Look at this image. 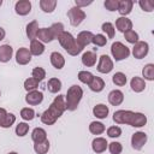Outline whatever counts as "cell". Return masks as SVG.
I'll return each instance as SVG.
<instances>
[{"label": "cell", "instance_id": "cell-1", "mask_svg": "<svg viewBox=\"0 0 154 154\" xmlns=\"http://www.w3.org/2000/svg\"><path fill=\"white\" fill-rule=\"evenodd\" d=\"M66 103H65V96L58 95L54 97L51 106L41 114V122L46 125H53L65 112Z\"/></svg>", "mask_w": 154, "mask_h": 154}, {"label": "cell", "instance_id": "cell-2", "mask_svg": "<svg viewBox=\"0 0 154 154\" xmlns=\"http://www.w3.org/2000/svg\"><path fill=\"white\" fill-rule=\"evenodd\" d=\"M113 120L117 124H128L134 128H142L147 124V117L140 112L118 109L113 113Z\"/></svg>", "mask_w": 154, "mask_h": 154}, {"label": "cell", "instance_id": "cell-3", "mask_svg": "<svg viewBox=\"0 0 154 154\" xmlns=\"http://www.w3.org/2000/svg\"><path fill=\"white\" fill-rule=\"evenodd\" d=\"M83 96V89L77 85L73 84L67 89V93L65 95V103H66V109L69 111H75L78 107L79 101L82 100Z\"/></svg>", "mask_w": 154, "mask_h": 154}, {"label": "cell", "instance_id": "cell-4", "mask_svg": "<svg viewBox=\"0 0 154 154\" xmlns=\"http://www.w3.org/2000/svg\"><path fill=\"white\" fill-rule=\"evenodd\" d=\"M58 41H59L60 46H61L70 55H73V57H75V55L79 54V53L83 51V48L79 47V46L76 43L75 37H73L69 31H64V32L59 36Z\"/></svg>", "mask_w": 154, "mask_h": 154}, {"label": "cell", "instance_id": "cell-5", "mask_svg": "<svg viewBox=\"0 0 154 154\" xmlns=\"http://www.w3.org/2000/svg\"><path fill=\"white\" fill-rule=\"evenodd\" d=\"M111 53H112V57L114 58L116 61H120V60H124V59L129 58L130 49L124 43L117 41V42H113L112 43V46H111Z\"/></svg>", "mask_w": 154, "mask_h": 154}, {"label": "cell", "instance_id": "cell-6", "mask_svg": "<svg viewBox=\"0 0 154 154\" xmlns=\"http://www.w3.org/2000/svg\"><path fill=\"white\" fill-rule=\"evenodd\" d=\"M67 17H69L70 24H71L72 26H78V25L85 19L87 14H85V12H84L82 8L75 6V7H71V8L67 11Z\"/></svg>", "mask_w": 154, "mask_h": 154}, {"label": "cell", "instance_id": "cell-7", "mask_svg": "<svg viewBox=\"0 0 154 154\" xmlns=\"http://www.w3.org/2000/svg\"><path fill=\"white\" fill-rule=\"evenodd\" d=\"M96 69H97V71L100 73H109L113 70V61H112V59L108 55L102 54L99 58V63H97Z\"/></svg>", "mask_w": 154, "mask_h": 154}, {"label": "cell", "instance_id": "cell-8", "mask_svg": "<svg viewBox=\"0 0 154 154\" xmlns=\"http://www.w3.org/2000/svg\"><path fill=\"white\" fill-rule=\"evenodd\" d=\"M149 52V46L146 41H138L134 45L132 48V55L136 59H143Z\"/></svg>", "mask_w": 154, "mask_h": 154}, {"label": "cell", "instance_id": "cell-9", "mask_svg": "<svg viewBox=\"0 0 154 154\" xmlns=\"http://www.w3.org/2000/svg\"><path fill=\"white\" fill-rule=\"evenodd\" d=\"M147 140H148L147 134H144L143 131H137L131 136V146H132L134 149L140 150V149L143 148V146L146 144Z\"/></svg>", "mask_w": 154, "mask_h": 154}, {"label": "cell", "instance_id": "cell-10", "mask_svg": "<svg viewBox=\"0 0 154 154\" xmlns=\"http://www.w3.org/2000/svg\"><path fill=\"white\" fill-rule=\"evenodd\" d=\"M16 61L19 65L29 64L31 61V53H30V51L28 48H25V47L19 48L17 51V53H16Z\"/></svg>", "mask_w": 154, "mask_h": 154}, {"label": "cell", "instance_id": "cell-11", "mask_svg": "<svg viewBox=\"0 0 154 154\" xmlns=\"http://www.w3.org/2000/svg\"><path fill=\"white\" fill-rule=\"evenodd\" d=\"M14 11L19 16H26L31 11V2L29 0H19L14 5Z\"/></svg>", "mask_w": 154, "mask_h": 154}, {"label": "cell", "instance_id": "cell-12", "mask_svg": "<svg viewBox=\"0 0 154 154\" xmlns=\"http://www.w3.org/2000/svg\"><path fill=\"white\" fill-rule=\"evenodd\" d=\"M93 36H94V34H93L91 31L84 30V31H81V32L77 35V37H76L75 40H76V43H77L79 47L84 48L85 46H88L89 43H91Z\"/></svg>", "mask_w": 154, "mask_h": 154}, {"label": "cell", "instance_id": "cell-13", "mask_svg": "<svg viewBox=\"0 0 154 154\" xmlns=\"http://www.w3.org/2000/svg\"><path fill=\"white\" fill-rule=\"evenodd\" d=\"M25 101L26 103L31 105V106H36V105H40L42 101H43V94L38 90H32V91H29L25 96Z\"/></svg>", "mask_w": 154, "mask_h": 154}, {"label": "cell", "instance_id": "cell-14", "mask_svg": "<svg viewBox=\"0 0 154 154\" xmlns=\"http://www.w3.org/2000/svg\"><path fill=\"white\" fill-rule=\"evenodd\" d=\"M107 146H108V143H107L106 138H103V137H96L91 142V148L96 154L103 153L107 149Z\"/></svg>", "mask_w": 154, "mask_h": 154}, {"label": "cell", "instance_id": "cell-15", "mask_svg": "<svg viewBox=\"0 0 154 154\" xmlns=\"http://www.w3.org/2000/svg\"><path fill=\"white\" fill-rule=\"evenodd\" d=\"M116 28L120 32L124 34V32H126V31L132 29V22L129 18H126V17H119L116 20Z\"/></svg>", "mask_w": 154, "mask_h": 154}, {"label": "cell", "instance_id": "cell-16", "mask_svg": "<svg viewBox=\"0 0 154 154\" xmlns=\"http://www.w3.org/2000/svg\"><path fill=\"white\" fill-rule=\"evenodd\" d=\"M36 38H38V41L42 43H48L54 40L49 28H40L36 34Z\"/></svg>", "mask_w": 154, "mask_h": 154}, {"label": "cell", "instance_id": "cell-17", "mask_svg": "<svg viewBox=\"0 0 154 154\" xmlns=\"http://www.w3.org/2000/svg\"><path fill=\"white\" fill-rule=\"evenodd\" d=\"M123 101H124V94H123V91H120L118 89H114V90H112L108 94V102L112 106H119Z\"/></svg>", "mask_w": 154, "mask_h": 154}, {"label": "cell", "instance_id": "cell-18", "mask_svg": "<svg viewBox=\"0 0 154 154\" xmlns=\"http://www.w3.org/2000/svg\"><path fill=\"white\" fill-rule=\"evenodd\" d=\"M51 64L57 69V70H61L65 65V58L63 57L61 53L59 52H53L51 54Z\"/></svg>", "mask_w": 154, "mask_h": 154}, {"label": "cell", "instance_id": "cell-19", "mask_svg": "<svg viewBox=\"0 0 154 154\" xmlns=\"http://www.w3.org/2000/svg\"><path fill=\"white\" fill-rule=\"evenodd\" d=\"M13 54V48L10 45L0 46V63H7L11 60Z\"/></svg>", "mask_w": 154, "mask_h": 154}, {"label": "cell", "instance_id": "cell-20", "mask_svg": "<svg viewBox=\"0 0 154 154\" xmlns=\"http://www.w3.org/2000/svg\"><path fill=\"white\" fill-rule=\"evenodd\" d=\"M96 54L95 52H91V51H87L83 53L82 55V64L87 67H91L96 64Z\"/></svg>", "mask_w": 154, "mask_h": 154}, {"label": "cell", "instance_id": "cell-21", "mask_svg": "<svg viewBox=\"0 0 154 154\" xmlns=\"http://www.w3.org/2000/svg\"><path fill=\"white\" fill-rule=\"evenodd\" d=\"M132 6L134 2L131 0H120L118 5V12L122 14V17H125L132 11Z\"/></svg>", "mask_w": 154, "mask_h": 154}, {"label": "cell", "instance_id": "cell-22", "mask_svg": "<svg viewBox=\"0 0 154 154\" xmlns=\"http://www.w3.org/2000/svg\"><path fill=\"white\" fill-rule=\"evenodd\" d=\"M130 87L135 93H141L146 89V82L143 78L135 76V77H132V79L130 82Z\"/></svg>", "mask_w": 154, "mask_h": 154}, {"label": "cell", "instance_id": "cell-23", "mask_svg": "<svg viewBox=\"0 0 154 154\" xmlns=\"http://www.w3.org/2000/svg\"><path fill=\"white\" fill-rule=\"evenodd\" d=\"M108 112H109L108 107H107L106 105H103V103H99V105L94 106V108H93V114H94L96 118H99V119H105V118H107Z\"/></svg>", "mask_w": 154, "mask_h": 154}, {"label": "cell", "instance_id": "cell-24", "mask_svg": "<svg viewBox=\"0 0 154 154\" xmlns=\"http://www.w3.org/2000/svg\"><path fill=\"white\" fill-rule=\"evenodd\" d=\"M90 90L94 91V93H100L105 88V81L101 78V77H93L91 82L88 84Z\"/></svg>", "mask_w": 154, "mask_h": 154}, {"label": "cell", "instance_id": "cell-25", "mask_svg": "<svg viewBox=\"0 0 154 154\" xmlns=\"http://www.w3.org/2000/svg\"><path fill=\"white\" fill-rule=\"evenodd\" d=\"M31 55H41L45 52V45L42 42H40L38 40H32L30 42V48H29Z\"/></svg>", "mask_w": 154, "mask_h": 154}, {"label": "cell", "instance_id": "cell-26", "mask_svg": "<svg viewBox=\"0 0 154 154\" xmlns=\"http://www.w3.org/2000/svg\"><path fill=\"white\" fill-rule=\"evenodd\" d=\"M31 138L35 143H40L47 140V132L42 128H35L31 132Z\"/></svg>", "mask_w": 154, "mask_h": 154}, {"label": "cell", "instance_id": "cell-27", "mask_svg": "<svg viewBox=\"0 0 154 154\" xmlns=\"http://www.w3.org/2000/svg\"><path fill=\"white\" fill-rule=\"evenodd\" d=\"M38 29H40L38 28V23L36 20H32V22H30L26 25V36H28V38L30 41H32V40L36 38V34H37Z\"/></svg>", "mask_w": 154, "mask_h": 154}, {"label": "cell", "instance_id": "cell-28", "mask_svg": "<svg viewBox=\"0 0 154 154\" xmlns=\"http://www.w3.org/2000/svg\"><path fill=\"white\" fill-rule=\"evenodd\" d=\"M55 6H57V0H41L40 1V7L46 13H52L55 10Z\"/></svg>", "mask_w": 154, "mask_h": 154}, {"label": "cell", "instance_id": "cell-29", "mask_svg": "<svg viewBox=\"0 0 154 154\" xmlns=\"http://www.w3.org/2000/svg\"><path fill=\"white\" fill-rule=\"evenodd\" d=\"M47 88H48L49 93L55 94L61 89V81L58 79V78H51L47 83Z\"/></svg>", "mask_w": 154, "mask_h": 154}, {"label": "cell", "instance_id": "cell-30", "mask_svg": "<svg viewBox=\"0 0 154 154\" xmlns=\"http://www.w3.org/2000/svg\"><path fill=\"white\" fill-rule=\"evenodd\" d=\"M105 130H106L105 125L102 123H100V122H91L89 124V131L93 135H101Z\"/></svg>", "mask_w": 154, "mask_h": 154}, {"label": "cell", "instance_id": "cell-31", "mask_svg": "<svg viewBox=\"0 0 154 154\" xmlns=\"http://www.w3.org/2000/svg\"><path fill=\"white\" fill-rule=\"evenodd\" d=\"M49 30H51V32H52V35H53V38H57V40H58L59 36L65 31L63 23H54V24H52L51 28H49Z\"/></svg>", "mask_w": 154, "mask_h": 154}, {"label": "cell", "instance_id": "cell-32", "mask_svg": "<svg viewBox=\"0 0 154 154\" xmlns=\"http://www.w3.org/2000/svg\"><path fill=\"white\" fill-rule=\"evenodd\" d=\"M34 150H35L37 154H46V153L49 150V141L46 140V141H43V142L35 143V144H34Z\"/></svg>", "mask_w": 154, "mask_h": 154}, {"label": "cell", "instance_id": "cell-33", "mask_svg": "<svg viewBox=\"0 0 154 154\" xmlns=\"http://www.w3.org/2000/svg\"><path fill=\"white\" fill-rule=\"evenodd\" d=\"M142 75L144 77V79L147 81H153L154 79V65L153 64H147L144 65L143 70H142Z\"/></svg>", "mask_w": 154, "mask_h": 154}, {"label": "cell", "instance_id": "cell-34", "mask_svg": "<svg viewBox=\"0 0 154 154\" xmlns=\"http://www.w3.org/2000/svg\"><path fill=\"white\" fill-rule=\"evenodd\" d=\"M112 81H113V83L116 84V85H118V87H123V85H125L126 84V76H125V73H123V72H116L114 75H113V77H112Z\"/></svg>", "mask_w": 154, "mask_h": 154}, {"label": "cell", "instance_id": "cell-35", "mask_svg": "<svg viewBox=\"0 0 154 154\" xmlns=\"http://www.w3.org/2000/svg\"><path fill=\"white\" fill-rule=\"evenodd\" d=\"M38 81L37 79H35L34 77H30V78H28V79H25V82H24V89L29 93V91H32V90H36L37 89V87H38Z\"/></svg>", "mask_w": 154, "mask_h": 154}, {"label": "cell", "instance_id": "cell-36", "mask_svg": "<svg viewBox=\"0 0 154 154\" xmlns=\"http://www.w3.org/2000/svg\"><path fill=\"white\" fill-rule=\"evenodd\" d=\"M16 122V116L13 113H7V116L5 117V119L1 122L0 126L4 128V129H7V128H11Z\"/></svg>", "mask_w": 154, "mask_h": 154}, {"label": "cell", "instance_id": "cell-37", "mask_svg": "<svg viewBox=\"0 0 154 154\" xmlns=\"http://www.w3.org/2000/svg\"><path fill=\"white\" fill-rule=\"evenodd\" d=\"M20 117L24 120H32L35 118V111L29 107H24L20 109Z\"/></svg>", "mask_w": 154, "mask_h": 154}, {"label": "cell", "instance_id": "cell-38", "mask_svg": "<svg viewBox=\"0 0 154 154\" xmlns=\"http://www.w3.org/2000/svg\"><path fill=\"white\" fill-rule=\"evenodd\" d=\"M101 29H102V31H105V32L107 34L108 38H113V37H114L116 29H114V25H113L112 23H109V22L103 23V24H102V26H101Z\"/></svg>", "mask_w": 154, "mask_h": 154}, {"label": "cell", "instance_id": "cell-39", "mask_svg": "<svg viewBox=\"0 0 154 154\" xmlns=\"http://www.w3.org/2000/svg\"><path fill=\"white\" fill-rule=\"evenodd\" d=\"M124 37H125V40L129 43L135 45L136 42H138V34L135 30H132V29L129 30V31H126V32H124Z\"/></svg>", "mask_w": 154, "mask_h": 154}, {"label": "cell", "instance_id": "cell-40", "mask_svg": "<svg viewBox=\"0 0 154 154\" xmlns=\"http://www.w3.org/2000/svg\"><path fill=\"white\" fill-rule=\"evenodd\" d=\"M91 42H93L95 46H97V47H103V46H106V43H107V38H106V36L102 35V34H96V35L93 36Z\"/></svg>", "mask_w": 154, "mask_h": 154}, {"label": "cell", "instance_id": "cell-41", "mask_svg": "<svg viewBox=\"0 0 154 154\" xmlns=\"http://www.w3.org/2000/svg\"><path fill=\"white\" fill-rule=\"evenodd\" d=\"M93 77H94L93 73L89 72V71H79V72H78V79H79L82 83H84V84H89V83L91 82Z\"/></svg>", "mask_w": 154, "mask_h": 154}, {"label": "cell", "instance_id": "cell-42", "mask_svg": "<svg viewBox=\"0 0 154 154\" xmlns=\"http://www.w3.org/2000/svg\"><path fill=\"white\" fill-rule=\"evenodd\" d=\"M31 75H32V77H34L35 79H37L38 82H42V81L45 79V77H46V71H45L43 67H35V69L32 70Z\"/></svg>", "mask_w": 154, "mask_h": 154}, {"label": "cell", "instance_id": "cell-43", "mask_svg": "<svg viewBox=\"0 0 154 154\" xmlns=\"http://www.w3.org/2000/svg\"><path fill=\"white\" fill-rule=\"evenodd\" d=\"M138 5L146 12H152L154 10V1L153 0H141V1H138Z\"/></svg>", "mask_w": 154, "mask_h": 154}, {"label": "cell", "instance_id": "cell-44", "mask_svg": "<svg viewBox=\"0 0 154 154\" xmlns=\"http://www.w3.org/2000/svg\"><path fill=\"white\" fill-rule=\"evenodd\" d=\"M28 131H29V125L26 123H18V125L16 126V134L19 137L25 136L28 134Z\"/></svg>", "mask_w": 154, "mask_h": 154}, {"label": "cell", "instance_id": "cell-45", "mask_svg": "<svg viewBox=\"0 0 154 154\" xmlns=\"http://www.w3.org/2000/svg\"><path fill=\"white\" fill-rule=\"evenodd\" d=\"M107 147H108L111 154H120L122 150H123V146H122V143L116 142V141H114V142H111Z\"/></svg>", "mask_w": 154, "mask_h": 154}, {"label": "cell", "instance_id": "cell-46", "mask_svg": "<svg viewBox=\"0 0 154 154\" xmlns=\"http://www.w3.org/2000/svg\"><path fill=\"white\" fill-rule=\"evenodd\" d=\"M106 10L113 12V11H118V5H119V0H106L103 2Z\"/></svg>", "mask_w": 154, "mask_h": 154}, {"label": "cell", "instance_id": "cell-47", "mask_svg": "<svg viewBox=\"0 0 154 154\" xmlns=\"http://www.w3.org/2000/svg\"><path fill=\"white\" fill-rule=\"evenodd\" d=\"M107 135L112 138H117L122 135V129L119 126H109L107 129Z\"/></svg>", "mask_w": 154, "mask_h": 154}, {"label": "cell", "instance_id": "cell-48", "mask_svg": "<svg viewBox=\"0 0 154 154\" xmlns=\"http://www.w3.org/2000/svg\"><path fill=\"white\" fill-rule=\"evenodd\" d=\"M75 2H76V6L81 8L82 6H88V5H90L93 1H91V0H90V1H82V0H76Z\"/></svg>", "mask_w": 154, "mask_h": 154}, {"label": "cell", "instance_id": "cell-49", "mask_svg": "<svg viewBox=\"0 0 154 154\" xmlns=\"http://www.w3.org/2000/svg\"><path fill=\"white\" fill-rule=\"evenodd\" d=\"M7 116V112H6V109L5 108H0V124H1V122L5 119V117Z\"/></svg>", "mask_w": 154, "mask_h": 154}, {"label": "cell", "instance_id": "cell-50", "mask_svg": "<svg viewBox=\"0 0 154 154\" xmlns=\"http://www.w3.org/2000/svg\"><path fill=\"white\" fill-rule=\"evenodd\" d=\"M5 35H6V31H5V30H4V29L0 26V41L5 38Z\"/></svg>", "mask_w": 154, "mask_h": 154}, {"label": "cell", "instance_id": "cell-51", "mask_svg": "<svg viewBox=\"0 0 154 154\" xmlns=\"http://www.w3.org/2000/svg\"><path fill=\"white\" fill-rule=\"evenodd\" d=\"M8 154H18V153H16V152H10Z\"/></svg>", "mask_w": 154, "mask_h": 154}, {"label": "cell", "instance_id": "cell-52", "mask_svg": "<svg viewBox=\"0 0 154 154\" xmlns=\"http://www.w3.org/2000/svg\"><path fill=\"white\" fill-rule=\"evenodd\" d=\"M1 5H2V1H1V0H0V6H1Z\"/></svg>", "mask_w": 154, "mask_h": 154}, {"label": "cell", "instance_id": "cell-53", "mask_svg": "<svg viewBox=\"0 0 154 154\" xmlns=\"http://www.w3.org/2000/svg\"><path fill=\"white\" fill-rule=\"evenodd\" d=\"M0 95H1V91H0Z\"/></svg>", "mask_w": 154, "mask_h": 154}]
</instances>
